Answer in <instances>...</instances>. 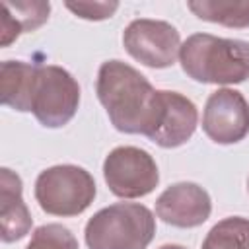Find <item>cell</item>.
I'll use <instances>...</instances> for the list:
<instances>
[{
  "label": "cell",
  "instance_id": "1",
  "mask_svg": "<svg viewBox=\"0 0 249 249\" xmlns=\"http://www.w3.org/2000/svg\"><path fill=\"white\" fill-rule=\"evenodd\" d=\"M95 93L111 124L124 134L150 138L160 124L163 99L144 74L123 60H105L97 70Z\"/></svg>",
  "mask_w": 249,
  "mask_h": 249
},
{
  "label": "cell",
  "instance_id": "2",
  "mask_svg": "<svg viewBox=\"0 0 249 249\" xmlns=\"http://www.w3.org/2000/svg\"><path fill=\"white\" fill-rule=\"evenodd\" d=\"M183 72L200 84L231 86L249 80V43L210 33L189 35L179 49Z\"/></svg>",
  "mask_w": 249,
  "mask_h": 249
},
{
  "label": "cell",
  "instance_id": "3",
  "mask_svg": "<svg viewBox=\"0 0 249 249\" xmlns=\"http://www.w3.org/2000/svg\"><path fill=\"white\" fill-rule=\"evenodd\" d=\"M156 235L152 210L138 202H115L97 210L86 224L89 249H146Z\"/></svg>",
  "mask_w": 249,
  "mask_h": 249
},
{
  "label": "cell",
  "instance_id": "4",
  "mask_svg": "<svg viewBox=\"0 0 249 249\" xmlns=\"http://www.w3.org/2000/svg\"><path fill=\"white\" fill-rule=\"evenodd\" d=\"M95 181L89 171L80 165H53L37 175L35 200L41 210L51 216H78L95 198Z\"/></svg>",
  "mask_w": 249,
  "mask_h": 249
},
{
  "label": "cell",
  "instance_id": "5",
  "mask_svg": "<svg viewBox=\"0 0 249 249\" xmlns=\"http://www.w3.org/2000/svg\"><path fill=\"white\" fill-rule=\"evenodd\" d=\"M80 105V86L76 78L56 64H39L33 88L31 113L47 128L68 124Z\"/></svg>",
  "mask_w": 249,
  "mask_h": 249
},
{
  "label": "cell",
  "instance_id": "6",
  "mask_svg": "<svg viewBox=\"0 0 249 249\" xmlns=\"http://www.w3.org/2000/svg\"><path fill=\"white\" fill-rule=\"evenodd\" d=\"M103 179L119 198H140L160 183L156 160L142 148L117 146L103 161Z\"/></svg>",
  "mask_w": 249,
  "mask_h": 249
},
{
  "label": "cell",
  "instance_id": "7",
  "mask_svg": "<svg viewBox=\"0 0 249 249\" xmlns=\"http://www.w3.org/2000/svg\"><path fill=\"white\" fill-rule=\"evenodd\" d=\"M123 45L140 64L148 68H169L179 56L181 37L167 21L140 18L124 27Z\"/></svg>",
  "mask_w": 249,
  "mask_h": 249
},
{
  "label": "cell",
  "instance_id": "8",
  "mask_svg": "<svg viewBox=\"0 0 249 249\" xmlns=\"http://www.w3.org/2000/svg\"><path fill=\"white\" fill-rule=\"evenodd\" d=\"M202 130L216 144H237L249 134V103L241 91L220 88L206 99Z\"/></svg>",
  "mask_w": 249,
  "mask_h": 249
},
{
  "label": "cell",
  "instance_id": "9",
  "mask_svg": "<svg viewBox=\"0 0 249 249\" xmlns=\"http://www.w3.org/2000/svg\"><path fill=\"white\" fill-rule=\"evenodd\" d=\"M210 212V195L200 185L191 181H181L167 187L156 200V216L175 228L202 226Z\"/></svg>",
  "mask_w": 249,
  "mask_h": 249
},
{
  "label": "cell",
  "instance_id": "10",
  "mask_svg": "<svg viewBox=\"0 0 249 249\" xmlns=\"http://www.w3.org/2000/svg\"><path fill=\"white\" fill-rule=\"evenodd\" d=\"M161 99H163L161 119L150 140L160 148L183 146L196 130L198 124L196 105L179 91L161 89Z\"/></svg>",
  "mask_w": 249,
  "mask_h": 249
},
{
  "label": "cell",
  "instance_id": "11",
  "mask_svg": "<svg viewBox=\"0 0 249 249\" xmlns=\"http://www.w3.org/2000/svg\"><path fill=\"white\" fill-rule=\"evenodd\" d=\"M21 179L8 167L0 169V228L2 241L12 243L31 231L33 218L21 196Z\"/></svg>",
  "mask_w": 249,
  "mask_h": 249
},
{
  "label": "cell",
  "instance_id": "12",
  "mask_svg": "<svg viewBox=\"0 0 249 249\" xmlns=\"http://www.w3.org/2000/svg\"><path fill=\"white\" fill-rule=\"evenodd\" d=\"M37 66L23 60H4L0 64V99L4 105L21 113L31 111Z\"/></svg>",
  "mask_w": 249,
  "mask_h": 249
},
{
  "label": "cell",
  "instance_id": "13",
  "mask_svg": "<svg viewBox=\"0 0 249 249\" xmlns=\"http://www.w3.org/2000/svg\"><path fill=\"white\" fill-rule=\"evenodd\" d=\"M2 47L14 43L21 33L39 29L51 12L49 2L25 0V2H2Z\"/></svg>",
  "mask_w": 249,
  "mask_h": 249
},
{
  "label": "cell",
  "instance_id": "14",
  "mask_svg": "<svg viewBox=\"0 0 249 249\" xmlns=\"http://www.w3.org/2000/svg\"><path fill=\"white\" fill-rule=\"evenodd\" d=\"M187 8L202 21L224 27H249V0H191Z\"/></svg>",
  "mask_w": 249,
  "mask_h": 249
},
{
  "label": "cell",
  "instance_id": "15",
  "mask_svg": "<svg viewBox=\"0 0 249 249\" xmlns=\"http://www.w3.org/2000/svg\"><path fill=\"white\" fill-rule=\"evenodd\" d=\"M200 249H249V218L228 216L214 224Z\"/></svg>",
  "mask_w": 249,
  "mask_h": 249
},
{
  "label": "cell",
  "instance_id": "16",
  "mask_svg": "<svg viewBox=\"0 0 249 249\" xmlns=\"http://www.w3.org/2000/svg\"><path fill=\"white\" fill-rule=\"evenodd\" d=\"M25 249H78V241L62 224H45L31 233Z\"/></svg>",
  "mask_w": 249,
  "mask_h": 249
},
{
  "label": "cell",
  "instance_id": "17",
  "mask_svg": "<svg viewBox=\"0 0 249 249\" xmlns=\"http://www.w3.org/2000/svg\"><path fill=\"white\" fill-rule=\"evenodd\" d=\"M66 8L82 19L99 21L111 18L117 12L119 2H66Z\"/></svg>",
  "mask_w": 249,
  "mask_h": 249
},
{
  "label": "cell",
  "instance_id": "18",
  "mask_svg": "<svg viewBox=\"0 0 249 249\" xmlns=\"http://www.w3.org/2000/svg\"><path fill=\"white\" fill-rule=\"evenodd\" d=\"M160 249H187V247H183V245H173V243H167V245H161Z\"/></svg>",
  "mask_w": 249,
  "mask_h": 249
},
{
  "label": "cell",
  "instance_id": "19",
  "mask_svg": "<svg viewBox=\"0 0 249 249\" xmlns=\"http://www.w3.org/2000/svg\"><path fill=\"white\" fill-rule=\"evenodd\" d=\"M247 191H249V179H247Z\"/></svg>",
  "mask_w": 249,
  "mask_h": 249
}]
</instances>
